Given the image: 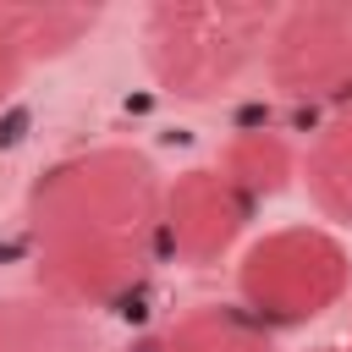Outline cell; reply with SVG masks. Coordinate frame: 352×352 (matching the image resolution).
<instances>
[{"label": "cell", "instance_id": "obj_1", "mask_svg": "<svg viewBox=\"0 0 352 352\" xmlns=\"http://www.w3.org/2000/svg\"><path fill=\"white\" fill-rule=\"evenodd\" d=\"M165 187L160 165L132 143L50 160L22 204L38 292L77 314L138 302L165 264Z\"/></svg>", "mask_w": 352, "mask_h": 352}, {"label": "cell", "instance_id": "obj_2", "mask_svg": "<svg viewBox=\"0 0 352 352\" xmlns=\"http://www.w3.org/2000/svg\"><path fill=\"white\" fill-rule=\"evenodd\" d=\"M275 6H154L143 11V66L160 94L182 104L226 99L253 66H264Z\"/></svg>", "mask_w": 352, "mask_h": 352}, {"label": "cell", "instance_id": "obj_3", "mask_svg": "<svg viewBox=\"0 0 352 352\" xmlns=\"http://www.w3.org/2000/svg\"><path fill=\"white\" fill-rule=\"evenodd\" d=\"M352 292V258L324 226H275L236 264V302L264 330H302Z\"/></svg>", "mask_w": 352, "mask_h": 352}, {"label": "cell", "instance_id": "obj_4", "mask_svg": "<svg viewBox=\"0 0 352 352\" xmlns=\"http://www.w3.org/2000/svg\"><path fill=\"white\" fill-rule=\"evenodd\" d=\"M264 77L280 99L308 110H346L352 104V0L336 6H292L275 16Z\"/></svg>", "mask_w": 352, "mask_h": 352}, {"label": "cell", "instance_id": "obj_5", "mask_svg": "<svg viewBox=\"0 0 352 352\" xmlns=\"http://www.w3.org/2000/svg\"><path fill=\"white\" fill-rule=\"evenodd\" d=\"M258 204H248L214 165H192L165 187V258L187 264V270H209L220 264Z\"/></svg>", "mask_w": 352, "mask_h": 352}, {"label": "cell", "instance_id": "obj_6", "mask_svg": "<svg viewBox=\"0 0 352 352\" xmlns=\"http://www.w3.org/2000/svg\"><path fill=\"white\" fill-rule=\"evenodd\" d=\"M126 352H275V330H264L242 302H192L148 324Z\"/></svg>", "mask_w": 352, "mask_h": 352}, {"label": "cell", "instance_id": "obj_7", "mask_svg": "<svg viewBox=\"0 0 352 352\" xmlns=\"http://www.w3.org/2000/svg\"><path fill=\"white\" fill-rule=\"evenodd\" d=\"M0 352H104V341L88 314L44 292H22L0 297Z\"/></svg>", "mask_w": 352, "mask_h": 352}, {"label": "cell", "instance_id": "obj_8", "mask_svg": "<svg viewBox=\"0 0 352 352\" xmlns=\"http://www.w3.org/2000/svg\"><path fill=\"white\" fill-rule=\"evenodd\" d=\"M297 165H302V148H292V138L275 132V126H242V132L226 138V148L214 154V170H220L248 204H264V198L286 192L292 176H297Z\"/></svg>", "mask_w": 352, "mask_h": 352}, {"label": "cell", "instance_id": "obj_9", "mask_svg": "<svg viewBox=\"0 0 352 352\" xmlns=\"http://www.w3.org/2000/svg\"><path fill=\"white\" fill-rule=\"evenodd\" d=\"M297 176H302V187H308V198L324 220L352 226V104L324 116V126L302 148Z\"/></svg>", "mask_w": 352, "mask_h": 352}, {"label": "cell", "instance_id": "obj_10", "mask_svg": "<svg viewBox=\"0 0 352 352\" xmlns=\"http://www.w3.org/2000/svg\"><path fill=\"white\" fill-rule=\"evenodd\" d=\"M6 22L16 28L28 60H55L66 50H77L94 28H99V11L94 6H6Z\"/></svg>", "mask_w": 352, "mask_h": 352}, {"label": "cell", "instance_id": "obj_11", "mask_svg": "<svg viewBox=\"0 0 352 352\" xmlns=\"http://www.w3.org/2000/svg\"><path fill=\"white\" fill-rule=\"evenodd\" d=\"M33 60H28V50H22V38H16V28L6 22V6H0V99H11L16 94V82H22V72H28Z\"/></svg>", "mask_w": 352, "mask_h": 352}, {"label": "cell", "instance_id": "obj_12", "mask_svg": "<svg viewBox=\"0 0 352 352\" xmlns=\"http://www.w3.org/2000/svg\"><path fill=\"white\" fill-rule=\"evenodd\" d=\"M314 352H352V346H314Z\"/></svg>", "mask_w": 352, "mask_h": 352}]
</instances>
